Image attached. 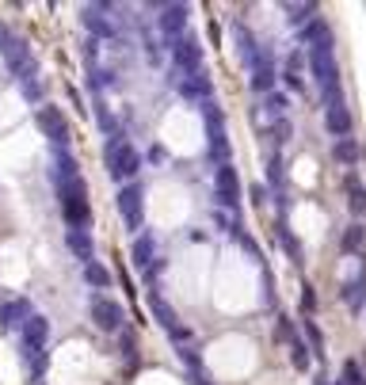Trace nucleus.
I'll return each instance as SVG.
<instances>
[{
    "mask_svg": "<svg viewBox=\"0 0 366 385\" xmlns=\"http://www.w3.org/2000/svg\"><path fill=\"white\" fill-rule=\"evenodd\" d=\"M46 343H50V317L31 313L20 324V347H23V358L31 363V374L46 370Z\"/></svg>",
    "mask_w": 366,
    "mask_h": 385,
    "instance_id": "obj_1",
    "label": "nucleus"
},
{
    "mask_svg": "<svg viewBox=\"0 0 366 385\" xmlns=\"http://www.w3.org/2000/svg\"><path fill=\"white\" fill-rule=\"evenodd\" d=\"M58 187V199H61V214L69 221V229H88L92 225V206H88V187L80 176L73 179H54Z\"/></svg>",
    "mask_w": 366,
    "mask_h": 385,
    "instance_id": "obj_2",
    "label": "nucleus"
},
{
    "mask_svg": "<svg viewBox=\"0 0 366 385\" xmlns=\"http://www.w3.org/2000/svg\"><path fill=\"white\" fill-rule=\"evenodd\" d=\"M103 165H107L111 179H119V183H134L137 168H142V153H137L122 134H115L107 142V149H103Z\"/></svg>",
    "mask_w": 366,
    "mask_h": 385,
    "instance_id": "obj_3",
    "label": "nucleus"
},
{
    "mask_svg": "<svg viewBox=\"0 0 366 385\" xmlns=\"http://www.w3.org/2000/svg\"><path fill=\"white\" fill-rule=\"evenodd\" d=\"M119 214L126 221V229H134V233L145 229V187L137 179L119 187Z\"/></svg>",
    "mask_w": 366,
    "mask_h": 385,
    "instance_id": "obj_4",
    "label": "nucleus"
},
{
    "mask_svg": "<svg viewBox=\"0 0 366 385\" xmlns=\"http://www.w3.org/2000/svg\"><path fill=\"white\" fill-rule=\"evenodd\" d=\"M88 313H92V324L100 332H122V324H126V309L119 305L115 298H107V294H92V301H88Z\"/></svg>",
    "mask_w": 366,
    "mask_h": 385,
    "instance_id": "obj_5",
    "label": "nucleus"
},
{
    "mask_svg": "<svg viewBox=\"0 0 366 385\" xmlns=\"http://www.w3.org/2000/svg\"><path fill=\"white\" fill-rule=\"evenodd\" d=\"M35 122H38V130H43L46 137H50L58 149H65L69 145V119L61 114V107H54V103H43L35 114Z\"/></svg>",
    "mask_w": 366,
    "mask_h": 385,
    "instance_id": "obj_6",
    "label": "nucleus"
},
{
    "mask_svg": "<svg viewBox=\"0 0 366 385\" xmlns=\"http://www.w3.org/2000/svg\"><path fill=\"white\" fill-rule=\"evenodd\" d=\"M4 57H8V69L15 73V80H23V84H31V80L38 77V61H35V57H31L27 43H20V38H12V43H8V50H4Z\"/></svg>",
    "mask_w": 366,
    "mask_h": 385,
    "instance_id": "obj_7",
    "label": "nucleus"
},
{
    "mask_svg": "<svg viewBox=\"0 0 366 385\" xmlns=\"http://www.w3.org/2000/svg\"><path fill=\"white\" fill-rule=\"evenodd\" d=\"M214 195H218V202H222V206H229V210L241 206V176H237V168H233V160H229V165H218Z\"/></svg>",
    "mask_w": 366,
    "mask_h": 385,
    "instance_id": "obj_8",
    "label": "nucleus"
},
{
    "mask_svg": "<svg viewBox=\"0 0 366 385\" xmlns=\"http://www.w3.org/2000/svg\"><path fill=\"white\" fill-rule=\"evenodd\" d=\"M149 309H153V317H157V324H160L168 335H172L176 343H187V340H191V329H183L180 317H176V309L168 305L160 294H149Z\"/></svg>",
    "mask_w": 366,
    "mask_h": 385,
    "instance_id": "obj_9",
    "label": "nucleus"
},
{
    "mask_svg": "<svg viewBox=\"0 0 366 385\" xmlns=\"http://www.w3.org/2000/svg\"><path fill=\"white\" fill-rule=\"evenodd\" d=\"M172 46V61H176V69H183V73H199L202 69V43L195 35H183L176 38V43H168Z\"/></svg>",
    "mask_w": 366,
    "mask_h": 385,
    "instance_id": "obj_10",
    "label": "nucleus"
},
{
    "mask_svg": "<svg viewBox=\"0 0 366 385\" xmlns=\"http://www.w3.org/2000/svg\"><path fill=\"white\" fill-rule=\"evenodd\" d=\"M187 15H191L187 4H165L160 8V31H165L168 43H176V38L187 31Z\"/></svg>",
    "mask_w": 366,
    "mask_h": 385,
    "instance_id": "obj_11",
    "label": "nucleus"
},
{
    "mask_svg": "<svg viewBox=\"0 0 366 385\" xmlns=\"http://www.w3.org/2000/svg\"><path fill=\"white\" fill-rule=\"evenodd\" d=\"M252 88L256 92H271L275 88V61H271V50H264V46L252 57Z\"/></svg>",
    "mask_w": 366,
    "mask_h": 385,
    "instance_id": "obj_12",
    "label": "nucleus"
},
{
    "mask_svg": "<svg viewBox=\"0 0 366 385\" xmlns=\"http://www.w3.org/2000/svg\"><path fill=\"white\" fill-rule=\"evenodd\" d=\"M324 130H328L336 142H340V137H351V111L344 107V100L324 107Z\"/></svg>",
    "mask_w": 366,
    "mask_h": 385,
    "instance_id": "obj_13",
    "label": "nucleus"
},
{
    "mask_svg": "<svg viewBox=\"0 0 366 385\" xmlns=\"http://www.w3.org/2000/svg\"><path fill=\"white\" fill-rule=\"evenodd\" d=\"M65 248H69L80 264H92L96 259V244H92V233H88V229H65Z\"/></svg>",
    "mask_w": 366,
    "mask_h": 385,
    "instance_id": "obj_14",
    "label": "nucleus"
},
{
    "mask_svg": "<svg viewBox=\"0 0 366 385\" xmlns=\"http://www.w3.org/2000/svg\"><path fill=\"white\" fill-rule=\"evenodd\" d=\"M27 317H31V305H27L23 298H20V301H4V305H0V332L20 329Z\"/></svg>",
    "mask_w": 366,
    "mask_h": 385,
    "instance_id": "obj_15",
    "label": "nucleus"
},
{
    "mask_svg": "<svg viewBox=\"0 0 366 385\" xmlns=\"http://www.w3.org/2000/svg\"><path fill=\"white\" fill-rule=\"evenodd\" d=\"M180 92L187 96V100H202V103H206L210 96H214V84H210V77L199 69V73H187V80L180 84Z\"/></svg>",
    "mask_w": 366,
    "mask_h": 385,
    "instance_id": "obj_16",
    "label": "nucleus"
},
{
    "mask_svg": "<svg viewBox=\"0 0 366 385\" xmlns=\"http://www.w3.org/2000/svg\"><path fill=\"white\" fill-rule=\"evenodd\" d=\"M153 259H157V244H153V233H137V241H134V248H130V264L134 267H149Z\"/></svg>",
    "mask_w": 366,
    "mask_h": 385,
    "instance_id": "obj_17",
    "label": "nucleus"
},
{
    "mask_svg": "<svg viewBox=\"0 0 366 385\" xmlns=\"http://www.w3.org/2000/svg\"><path fill=\"white\" fill-rule=\"evenodd\" d=\"M344 187H347V206H351V214L363 218L366 214V187H363V179L355 176V172H347Z\"/></svg>",
    "mask_w": 366,
    "mask_h": 385,
    "instance_id": "obj_18",
    "label": "nucleus"
},
{
    "mask_svg": "<svg viewBox=\"0 0 366 385\" xmlns=\"http://www.w3.org/2000/svg\"><path fill=\"white\" fill-rule=\"evenodd\" d=\"M332 157H336L344 168H355V165H359V157H363V149H359L355 137H340V142L332 145Z\"/></svg>",
    "mask_w": 366,
    "mask_h": 385,
    "instance_id": "obj_19",
    "label": "nucleus"
},
{
    "mask_svg": "<svg viewBox=\"0 0 366 385\" xmlns=\"http://www.w3.org/2000/svg\"><path fill=\"white\" fill-rule=\"evenodd\" d=\"M111 278H115V275H111L103 264H96V259H92V264H84V282L92 286V290H107Z\"/></svg>",
    "mask_w": 366,
    "mask_h": 385,
    "instance_id": "obj_20",
    "label": "nucleus"
},
{
    "mask_svg": "<svg viewBox=\"0 0 366 385\" xmlns=\"http://www.w3.org/2000/svg\"><path fill=\"white\" fill-rule=\"evenodd\" d=\"M344 301H347L351 309H363V301H366V275H359L355 282L344 286Z\"/></svg>",
    "mask_w": 366,
    "mask_h": 385,
    "instance_id": "obj_21",
    "label": "nucleus"
},
{
    "mask_svg": "<svg viewBox=\"0 0 366 385\" xmlns=\"http://www.w3.org/2000/svg\"><path fill=\"white\" fill-rule=\"evenodd\" d=\"M290 363L298 366V370H309V363H313V355H309V347H305V340H298V335H290Z\"/></svg>",
    "mask_w": 366,
    "mask_h": 385,
    "instance_id": "obj_22",
    "label": "nucleus"
},
{
    "mask_svg": "<svg viewBox=\"0 0 366 385\" xmlns=\"http://www.w3.org/2000/svg\"><path fill=\"white\" fill-rule=\"evenodd\" d=\"M287 20L298 23V27H302V23H313L317 20V4H287Z\"/></svg>",
    "mask_w": 366,
    "mask_h": 385,
    "instance_id": "obj_23",
    "label": "nucleus"
},
{
    "mask_svg": "<svg viewBox=\"0 0 366 385\" xmlns=\"http://www.w3.org/2000/svg\"><path fill=\"white\" fill-rule=\"evenodd\" d=\"M363 241H366V229H363V225H347V229H344V241H340V248H344V252H359Z\"/></svg>",
    "mask_w": 366,
    "mask_h": 385,
    "instance_id": "obj_24",
    "label": "nucleus"
},
{
    "mask_svg": "<svg viewBox=\"0 0 366 385\" xmlns=\"http://www.w3.org/2000/svg\"><path fill=\"white\" fill-rule=\"evenodd\" d=\"M302 329H305V335H309V355H317V358H324V335H321V329H317L313 321H302Z\"/></svg>",
    "mask_w": 366,
    "mask_h": 385,
    "instance_id": "obj_25",
    "label": "nucleus"
},
{
    "mask_svg": "<svg viewBox=\"0 0 366 385\" xmlns=\"http://www.w3.org/2000/svg\"><path fill=\"white\" fill-rule=\"evenodd\" d=\"M84 23H88V31H92V35H100V38L115 35V27H111V23H103L100 15H96V8H88V12H84Z\"/></svg>",
    "mask_w": 366,
    "mask_h": 385,
    "instance_id": "obj_26",
    "label": "nucleus"
},
{
    "mask_svg": "<svg viewBox=\"0 0 366 385\" xmlns=\"http://www.w3.org/2000/svg\"><path fill=\"white\" fill-rule=\"evenodd\" d=\"M279 241H282V248L290 252V259H294V264H302V244L287 233V225H282V221H279Z\"/></svg>",
    "mask_w": 366,
    "mask_h": 385,
    "instance_id": "obj_27",
    "label": "nucleus"
},
{
    "mask_svg": "<svg viewBox=\"0 0 366 385\" xmlns=\"http://www.w3.org/2000/svg\"><path fill=\"white\" fill-rule=\"evenodd\" d=\"M340 385H366V378H363V370H359L355 358H347V363H344V378H340Z\"/></svg>",
    "mask_w": 366,
    "mask_h": 385,
    "instance_id": "obj_28",
    "label": "nucleus"
},
{
    "mask_svg": "<svg viewBox=\"0 0 366 385\" xmlns=\"http://www.w3.org/2000/svg\"><path fill=\"white\" fill-rule=\"evenodd\" d=\"M267 111H271L275 119H287V96H279V92H267Z\"/></svg>",
    "mask_w": 366,
    "mask_h": 385,
    "instance_id": "obj_29",
    "label": "nucleus"
},
{
    "mask_svg": "<svg viewBox=\"0 0 366 385\" xmlns=\"http://www.w3.org/2000/svg\"><path fill=\"white\" fill-rule=\"evenodd\" d=\"M271 134H275V142H290V134H294V126H290V119H275V130H271Z\"/></svg>",
    "mask_w": 366,
    "mask_h": 385,
    "instance_id": "obj_30",
    "label": "nucleus"
},
{
    "mask_svg": "<svg viewBox=\"0 0 366 385\" xmlns=\"http://www.w3.org/2000/svg\"><path fill=\"white\" fill-rule=\"evenodd\" d=\"M313 309H317V290H313V286H302V313L309 317V313H313Z\"/></svg>",
    "mask_w": 366,
    "mask_h": 385,
    "instance_id": "obj_31",
    "label": "nucleus"
},
{
    "mask_svg": "<svg viewBox=\"0 0 366 385\" xmlns=\"http://www.w3.org/2000/svg\"><path fill=\"white\" fill-rule=\"evenodd\" d=\"M267 179H271L275 187L282 183V160H279V157H271V165H267Z\"/></svg>",
    "mask_w": 366,
    "mask_h": 385,
    "instance_id": "obj_32",
    "label": "nucleus"
},
{
    "mask_svg": "<svg viewBox=\"0 0 366 385\" xmlns=\"http://www.w3.org/2000/svg\"><path fill=\"white\" fill-rule=\"evenodd\" d=\"M12 38H15V35H12V31H8V27H4V23H0V54L8 50V43H12Z\"/></svg>",
    "mask_w": 366,
    "mask_h": 385,
    "instance_id": "obj_33",
    "label": "nucleus"
}]
</instances>
